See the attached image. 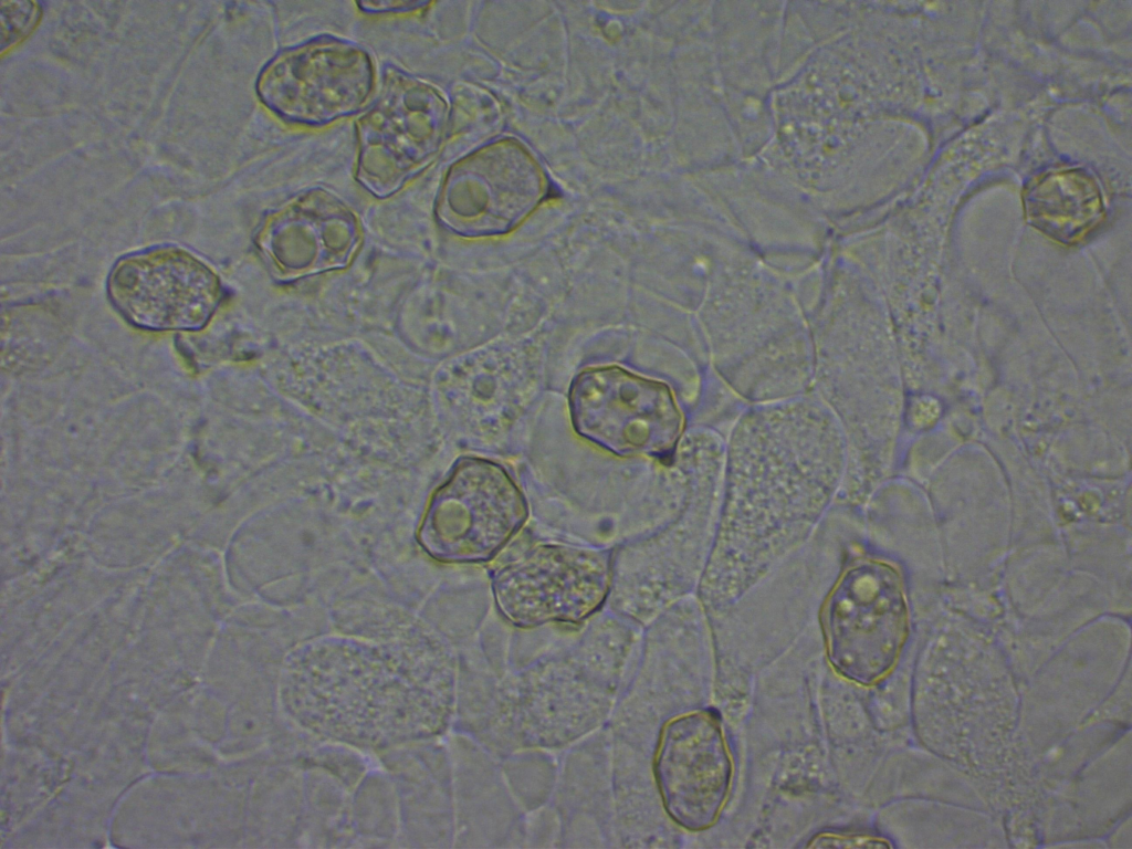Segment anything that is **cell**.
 Returning <instances> with one entry per match:
<instances>
[{
  "instance_id": "1",
  "label": "cell",
  "mask_w": 1132,
  "mask_h": 849,
  "mask_svg": "<svg viewBox=\"0 0 1132 849\" xmlns=\"http://www.w3.org/2000/svg\"><path fill=\"white\" fill-rule=\"evenodd\" d=\"M528 515L524 493L502 464L464 457L431 495L418 541L439 562L484 563L518 534Z\"/></svg>"
},
{
  "instance_id": "2",
  "label": "cell",
  "mask_w": 1132,
  "mask_h": 849,
  "mask_svg": "<svg viewBox=\"0 0 1132 849\" xmlns=\"http://www.w3.org/2000/svg\"><path fill=\"white\" fill-rule=\"evenodd\" d=\"M448 120L449 106L437 87L387 69L378 98L356 122L357 182L377 198L398 192L436 159Z\"/></svg>"
},
{
  "instance_id": "3",
  "label": "cell",
  "mask_w": 1132,
  "mask_h": 849,
  "mask_svg": "<svg viewBox=\"0 0 1132 849\" xmlns=\"http://www.w3.org/2000/svg\"><path fill=\"white\" fill-rule=\"evenodd\" d=\"M612 577L610 549L538 543L499 566L491 588L500 615L531 629L589 619L606 602Z\"/></svg>"
},
{
  "instance_id": "4",
  "label": "cell",
  "mask_w": 1132,
  "mask_h": 849,
  "mask_svg": "<svg viewBox=\"0 0 1132 849\" xmlns=\"http://www.w3.org/2000/svg\"><path fill=\"white\" fill-rule=\"evenodd\" d=\"M567 405L577 436L619 458L665 459L681 434L682 416L669 387L618 365L580 370Z\"/></svg>"
},
{
  "instance_id": "5",
  "label": "cell",
  "mask_w": 1132,
  "mask_h": 849,
  "mask_svg": "<svg viewBox=\"0 0 1132 849\" xmlns=\"http://www.w3.org/2000/svg\"><path fill=\"white\" fill-rule=\"evenodd\" d=\"M375 76L363 46L326 34L276 53L262 67L255 91L264 107L285 123L323 127L361 111Z\"/></svg>"
},
{
  "instance_id": "6",
  "label": "cell",
  "mask_w": 1132,
  "mask_h": 849,
  "mask_svg": "<svg viewBox=\"0 0 1132 849\" xmlns=\"http://www.w3.org/2000/svg\"><path fill=\"white\" fill-rule=\"evenodd\" d=\"M545 197L537 163L522 145L502 140L450 167L436 214L441 226L460 237H497L517 228Z\"/></svg>"
},
{
  "instance_id": "7",
  "label": "cell",
  "mask_w": 1132,
  "mask_h": 849,
  "mask_svg": "<svg viewBox=\"0 0 1132 849\" xmlns=\"http://www.w3.org/2000/svg\"><path fill=\"white\" fill-rule=\"evenodd\" d=\"M734 768L714 711L683 712L662 724L652 773L665 814L682 829L705 831L719 821L730 798Z\"/></svg>"
},
{
  "instance_id": "8",
  "label": "cell",
  "mask_w": 1132,
  "mask_h": 849,
  "mask_svg": "<svg viewBox=\"0 0 1132 849\" xmlns=\"http://www.w3.org/2000/svg\"><path fill=\"white\" fill-rule=\"evenodd\" d=\"M827 597L820 626L829 665L859 685L877 683L892 667L904 629L902 594L892 569L864 565Z\"/></svg>"
},
{
  "instance_id": "9",
  "label": "cell",
  "mask_w": 1132,
  "mask_h": 849,
  "mask_svg": "<svg viewBox=\"0 0 1132 849\" xmlns=\"http://www.w3.org/2000/svg\"><path fill=\"white\" fill-rule=\"evenodd\" d=\"M107 293L136 327L193 331L209 322L221 287L213 271L189 252L156 248L119 260L108 276Z\"/></svg>"
},
{
  "instance_id": "10",
  "label": "cell",
  "mask_w": 1132,
  "mask_h": 849,
  "mask_svg": "<svg viewBox=\"0 0 1132 849\" xmlns=\"http://www.w3.org/2000/svg\"><path fill=\"white\" fill-rule=\"evenodd\" d=\"M360 240L355 213L323 188L310 189L269 214L255 239L273 264L296 275L346 265Z\"/></svg>"
},
{
  "instance_id": "11",
  "label": "cell",
  "mask_w": 1132,
  "mask_h": 849,
  "mask_svg": "<svg viewBox=\"0 0 1132 849\" xmlns=\"http://www.w3.org/2000/svg\"><path fill=\"white\" fill-rule=\"evenodd\" d=\"M1028 222L1054 240L1072 244L1104 217L1096 177L1082 168H1058L1034 178L1023 193Z\"/></svg>"
},
{
  "instance_id": "12",
  "label": "cell",
  "mask_w": 1132,
  "mask_h": 849,
  "mask_svg": "<svg viewBox=\"0 0 1132 849\" xmlns=\"http://www.w3.org/2000/svg\"><path fill=\"white\" fill-rule=\"evenodd\" d=\"M41 10L35 2L18 1L1 3L2 51L25 38L36 25Z\"/></svg>"
},
{
  "instance_id": "13",
  "label": "cell",
  "mask_w": 1132,
  "mask_h": 849,
  "mask_svg": "<svg viewBox=\"0 0 1132 849\" xmlns=\"http://www.w3.org/2000/svg\"><path fill=\"white\" fill-rule=\"evenodd\" d=\"M807 848H881L890 842L877 835L847 829H825L816 832L805 845Z\"/></svg>"
},
{
  "instance_id": "14",
  "label": "cell",
  "mask_w": 1132,
  "mask_h": 849,
  "mask_svg": "<svg viewBox=\"0 0 1132 849\" xmlns=\"http://www.w3.org/2000/svg\"><path fill=\"white\" fill-rule=\"evenodd\" d=\"M429 4V2L396 0L357 2L360 10L366 13H403L424 9Z\"/></svg>"
}]
</instances>
